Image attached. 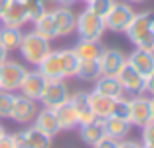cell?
I'll list each match as a JSON object with an SVG mask.
<instances>
[{
    "mask_svg": "<svg viewBox=\"0 0 154 148\" xmlns=\"http://www.w3.org/2000/svg\"><path fill=\"white\" fill-rule=\"evenodd\" d=\"M18 51L22 54V57H24L26 63L38 65V63L51 51V44H50V40L42 38L40 34H36V32L32 30V32H28V34H24Z\"/></svg>",
    "mask_w": 154,
    "mask_h": 148,
    "instance_id": "cell-1",
    "label": "cell"
},
{
    "mask_svg": "<svg viewBox=\"0 0 154 148\" xmlns=\"http://www.w3.org/2000/svg\"><path fill=\"white\" fill-rule=\"evenodd\" d=\"M75 32L79 34V38H83V40H95V42H99L107 30H105L103 18L97 16L95 12H91L89 8H85L83 12L77 14Z\"/></svg>",
    "mask_w": 154,
    "mask_h": 148,
    "instance_id": "cell-2",
    "label": "cell"
},
{
    "mask_svg": "<svg viewBox=\"0 0 154 148\" xmlns=\"http://www.w3.org/2000/svg\"><path fill=\"white\" fill-rule=\"evenodd\" d=\"M132 16H134V8L128 2H115L113 8L107 12V16L103 18L105 30H111L115 34H125L127 26L131 24Z\"/></svg>",
    "mask_w": 154,
    "mask_h": 148,
    "instance_id": "cell-3",
    "label": "cell"
},
{
    "mask_svg": "<svg viewBox=\"0 0 154 148\" xmlns=\"http://www.w3.org/2000/svg\"><path fill=\"white\" fill-rule=\"evenodd\" d=\"M28 69L24 67L22 63L12 61V59H6V61L0 63V89L2 91H18L22 85V79L26 75Z\"/></svg>",
    "mask_w": 154,
    "mask_h": 148,
    "instance_id": "cell-4",
    "label": "cell"
},
{
    "mask_svg": "<svg viewBox=\"0 0 154 148\" xmlns=\"http://www.w3.org/2000/svg\"><path fill=\"white\" fill-rule=\"evenodd\" d=\"M150 121H152V101H150V97L136 95V97L128 99V122H131V126L142 128Z\"/></svg>",
    "mask_w": 154,
    "mask_h": 148,
    "instance_id": "cell-5",
    "label": "cell"
},
{
    "mask_svg": "<svg viewBox=\"0 0 154 148\" xmlns=\"http://www.w3.org/2000/svg\"><path fill=\"white\" fill-rule=\"evenodd\" d=\"M69 97H71V93H69V87L65 83V79H54V81L45 83V89L42 93L40 103L48 109H55L59 105L67 103Z\"/></svg>",
    "mask_w": 154,
    "mask_h": 148,
    "instance_id": "cell-6",
    "label": "cell"
},
{
    "mask_svg": "<svg viewBox=\"0 0 154 148\" xmlns=\"http://www.w3.org/2000/svg\"><path fill=\"white\" fill-rule=\"evenodd\" d=\"M16 148H51V136L44 134L36 126H30L26 130L10 134Z\"/></svg>",
    "mask_w": 154,
    "mask_h": 148,
    "instance_id": "cell-7",
    "label": "cell"
},
{
    "mask_svg": "<svg viewBox=\"0 0 154 148\" xmlns=\"http://www.w3.org/2000/svg\"><path fill=\"white\" fill-rule=\"evenodd\" d=\"M117 79H119V83H121L125 95H132V97L144 95V77L136 71L128 61L125 63L122 69L117 73Z\"/></svg>",
    "mask_w": 154,
    "mask_h": 148,
    "instance_id": "cell-8",
    "label": "cell"
},
{
    "mask_svg": "<svg viewBox=\"0 0 154 148\" xmlns=\"http://www.w3.org/2000/svg\"><path fill=\"white\" fill-rule=\"evenodd\" d=\"M51 18H54V26H55V34L57 38L69 36L75 32L77 26V12L71 6H55L51 10Z\"/></svg>",
    "mask_w": 154,
    "mask_h": 148,
    "instance_id": "cell-9",
    "label": "cell"
},
{
    "mask_svg": "<svg viewBox=\"0 0 154 148\" xmlns=\"http://www.w3.org/2000/svg\"><path fill=\"white\" fill-rule=\"evenodd\" d=\"M150 30H154V10H144V12H134L125 34L132 44H136V40Z\"/></svg>",
    "mask_w": 154,
    "mask_h": 148,
    "instance_id": "cell-10",
    "label": "cell"
},
{
    "mask_svg": "<svg viewBox=\"0 0 154 148\" xmlns=\"http://www.w3.org/2000/svg\"><path fill=\"white\" fill-rule=\"evenodd\" d=\"M38 111H40L38 101L20 95V97H16V101H14V107H12V115H10V119H12L14 122H18V125H30V122H34Z\"/></svg>",
    "mask_w": 154,
    "mask_h": 148,
    "instance_id": "cell-11",
    "label": "cell"
},
{
    "mask_svg": "<svg viewBox=\"0 0 154 148\" xmlns=\"http://www.w3.org/2000/svg\"><path fill=\"white\" fill-rule=\"evenodd\" d=\"M97 61H99V65H101V73H103V75L117 77V73L121 71L122 65L127 63V55L117 48H103V51H101Z\"/></svg>",
    "mask_w": 154,
    "mask_h": 148,
    "instance_id": "cell-12",
    "label": "cell"
},
{
    "mask_svg": "<svg viewBox=\"0 0 154 148\" xmlns=\"http://www.w3.org/2000/svg\"><path fill=\"white\" fill-rule=\"evenodd\" d=\"M0 22L6 28H20V30H22V26H26V24L30 22L26 6H24L22 0H10L6 10H4V14L0 16Z\"/></svg>",
    "mask_w": 154,
    "mask_h": 148,
    "instance_id": "cell-13",
    "label": "cell"
},
{
    "mask_svg": "<svg viewBox=\"0 0 154 148\" xmlns=\"http://www.w3.org/2000/svg\"><path fill=\"white\" fill-rule=\"evenodd\" d=\"M45 83H48V79H45L38 69L36 71H26V75H24V79H22V85H20L18 91L28 99L40 101L42 93H44V89H45Z\"/></svg>",
    "mask_w": 154,
    "mask_h": 148,
    "instance_id": "cell-14",
    "label": "cell"
},
{
    "mask_svg": "<svg viewBox=\"0 0 154 148\" xmlns=\"http://www.w3.org/2000/svg\"><path fill=\"white\" fill-rule=\"evenodd\" d=\"M127 61L131 63L144 79L150 73H154V51H146V49L134 48L131 51V55H127Z\"/></svg>",
    "mask_w": 154,
    "mask_h": 148,
    "instance_id": "cell-15",
    "label": "cell"
},
{
    "mask_svg": "<svg viewBox=\"0 0 154 148\" xmlns=\"http://www.w3.org/2000/svg\"><path fill=\"white\" fill-rule=\"evenodd\" d=\"M101 126H103L105 136H109V138H113V140H122V138H127L128 132H131V128H132L128 121H125V119H119V117H115V115L103 119V121H101Z\"/></svg>",
    "mask_w": 154,
    "mask_h": 148,
    "instance_id": "cell-16",
    "label": "cell"
},
{
    "mask_svg": "<svg viewBox=\"0 0 154 148\" xmlns=\"http://www.w3.org/2000/svg\"><path fill=\"white\" fill-rule=\"evenodd\" d=\"M34 126H36L38 130H42L44 134L51 136V138H54L55 134H59V132H61L59 122H57V119H55L54 109H48V107H44V109H40V111H38L36 119H34Z\"/></svg>",
    "mask_w": 154,
    "mask_h": 148,
    "instance_id": "cell-17",
    "label": "cell"
},
{
    "mask_svg": "<svg viewBox=\"0 0 154 148\" xmlns=\"http://www.w3.org/2000/svg\"><path fill=\"white\" fill-rule=\"evenodd\" d=\"M69 103L73 105V109H75V115H77V121H79V125H87V122H93L95 121V115H93V111H91V105H89V93H85V91H79V93L71 95L69 97Z\"/></svg>",
    "mask_w": 154,
    "mask_h": 148,
    "instance_id": "cell-18",
    "label": "cell"
},
{
    "mask_svg": "<svg viewBox=\"0 0 154 148\" xmlns=\"http://www.w3.org/2000/svg\"><path fill=\"white\" fill-rule=\"evenodd\" d=\"M36 67H38V71H40L48 81L63 79V71H61V61H59V51H54V49H51L50 54L45 55V57L36 65Z\"/></svg>",
    "mask_w": 154,
    "mask_h": 148,
    "instance_id": "cell-19",
    "label": "cell"
},
{
    "mask_svg": "<svg viewBox=\"0 0 154 148\" xmlns=\"http://www.w3.org/2000/svg\"><path fill=\"white\" fill-rule=\"evenodd\" d=\"M93 91H97V93L105 95V97L113 99V101L125 97V91H122L119 79H117V77H111V75H101L99 79L95 81V87H93Z\"/></svg>",
    "mask_w": 154,
    "mask_h": 148,
    "instance_id": "cell-20",
    "label": "cell"
},
{
    "mask_svg": "<svg viewBox=\"0 0 154 148\" xmlns=\"http://www.w3.org/2000/svg\"><path fill=\"white\" fill-rule=\"evenodd\" d=\"M89 105H91V111L97 119H107L113 115V107H115V101L105 95L97 93V91H89Z\"/></svg>",
    "mask_w": 154,
    "mask_h": 148,
    "instance_id": "cell-21",
    "label": "cell"
},
{
    "mask_svg": "<svg viewBox=\"0 0 154 148\" xmlns=\"http://www.w3.org/2000/svg\"><path fill=\"white\" fill-rule=\"evenodd\" d=\"M73 51L77 54V57L81 59V61H91V59H99L103 48L95 40H83V38H79V42L73 45Z\"/></svg>",
    "mask_w": 154,
    "mask_h": 148,
    "instance_id": "cell-22",
    "label": "cell"
},
{
    "mask_svg": "<svg viewBox=\"0 0 154 148\" xmlns=\"http://www.w3.org/2000/svg\"><path fill=\"white\" fill-rule=\"evenodd\" d=\"M54 113H55V119H57L61 130H71V128H75V126H79L75 109H73V105L69 103V101L63 103V105H59V107H55Z\"/></svg>",
    "mask_w": 154,
    "mask_h": 148,
    "instance_id": "cell-23",
    "label": "cell"
},
{
    "mask_svg": "<svg viewBox=\"0 0 154 148\" xmlns=\"http://www.w3.org/2000/svg\"><path fill=\"white\" fill-rule=\"evenodd\" d=\"M101 121H103V119H95L93 122L79 125V136H81V140L85 144L95 146L99 140L105 138V132H103V126H101Z\"/></svg>",
    "mask_w": 154,
    "mask_h": 148,
    "instance_id": "cell-24",
    "label": "cell"
},
{
    "mask_svg": "<svg viewBox=\"0 0 154 148\" xmlns=\"http://www.w3.org/2000/svg\"><path fill=\"white\" fill-rule=\"evenodd\" d=\"M59 61H61V71H63V79H71V77H77V71H79V63L81 59L77 57V54L71 49H61L59 51Z\"/></svg>",
    "mask_w": 154,
    "mask_h": 148,
    "instance_id": "cell-25",
    "label": "cell"
},
{
    "mask_svg": "<svg viewBox=\"0 0 154 148\" xmlns=\"http://www.w3.org/2000/svg\"><path fill=\"white\" fill-rule=\"evenodd\" d=\"M24 32L20 28H6L0 26V45L6 49V51H16L22 44Z\"/></svg>",
    "mask_w": 154,
    "mask_h": 148,
    "instance_id": "cell-26",
    "label": "cell"
},
{
    "mask_svg": "<svg viewBox=\"0 0 154 148\" xmlns=\"http://www.w3.org/2000/svg\"><path fill=\"white\" fill-rule=\"evenodd\" d=\"M34 32L40 34L42 38H45V40H50V42L54 40V38H57L55 26H54V18H51V10H45L40 18L34 20Z\"/></svg>",
    "mask_w": 154,
    "mask_h": 148,
    "instance_id": "cell-27",
    "label": "cell"
},
{
    "mask_svg": "<svg viewBox=\"0 0 154 148\" xmlns=\"http://www.w3.org/2000/svg\"><path fill=\"white\" fill-rule=\"evenodd\" d=\"M103 75L101 73V65L97 59H91V61H81L79 63V71H77V77L83 81H97Z\"/></svg>",
    "mask_w": 154,
    "mask_h": 148,
    "instance_id": "cell-28",
    "label": "cell"
},
{
    "mask_svg": "<svg viewBox=\"0 0 154 148\" xmlns=\"http://www.w3.org/2000/svg\"><path fill=\"white\" fill-rule=\"evenodd\" d=\"M24 6H26V12H28V18L30 22H34L36 18H40L42 14L48 10V2L45 0H22Z\"/></svg>",
    "mask_w": 154,
    "mask_h": 148,
    "instance_id": "cell-29",
    "label": "cell"
},
{
    "mask_svg": "<svg viewBox=\"0 0 154 148\" xmlns=\"http://www.w3.org/2000/svg\"><path fill=\"white\" fill-rule=\"evenodd\" d=\"M14 101H16V95H14V93L0 89V119H10Z\"/></svg>",
    "mask_w": 154,
    "mask_h": 148,
    "instance_id": "cell-30",
    "label": "cell"
},
{
    "mask_svg": "<svg viewBox=\"0 0 154 148\" xmlns=\"http://www.w3.org/2000/svg\"><path fill=\"white\" fill-rule=\"evenodd\" d=\"M115 2H117V0H91L89 4H87V8H89L91 12H95L97 16L105 18V16H107V12L113 8Z\"/></svg>",
    "mask_w": 154,
    "mask_h": 148,
    "instance_id": "cell-31",
    "label": "cell"
},
{
    "mask_svg": "<svg viewBox=\"0 0 154 148\" xmlns=\"http://www.w3.org/2000/svg\"><path fill=\"white\" fill-rule=\"evenodd\" d=\"M113 115H115V117H119V119H125V121H128V99H127V97L117 99V101H115Z\"/></svg>",
    "mask_w": 154,
    "mask_h": 148,
    "instance_id": "cell-32",
    "label": "cell"
},
{
    "mask_svg": "<svg viewBox=\"0 0 154 148\" xmlns=\"http://www.w3.org/2000/svg\"><path fill=\"white\" fill-rule=\"evenodd\" d=\"M134 48L138 49H146V51H154V30L146 32L144 36H140L138 40H136Z\"/></svg>",
    "mask_w": 154,
    "mask_h": 148,
    "instance_id": "cell-33",
    "label": "cell"
},
{
    "mask_svg": "<svg viewBox=\"0 0 154 148\" xmlns=\"http://www.w3.org/2000/svg\"><path fill=\"white\" fill-rule=\"evenodd\" d=\"M144 146H154V121H150L148 125L142 126V140Z\"/></svg>",
    "mask_w": 154,
    "mask_h": 148,
    "instance_id": "cell-34",
    "label": "cell"
},
{
    "mask_svg": "<svg viewBox=\"0 0 154 148\" xmlns=\"http://www.w3.org/2000/svg\"><path fill=\"white\" fill-rule=\"evenodd\" d=\"M93 148H119V140H113V138H109V136H105V138L99 140Z\"/></svg>",
    "mask_w": 154,
    "mask_h": 148,
    "instance_id": "cell-35",
    "label": "cell"
},
{
    "mask_svg": "<svg viewBox=\"0 0 154 148\" xmlns=\"http://www.w3.org/2000/svg\"><path fill=\"white\" fill-rule=\"evenodd\" d=\"M119 148H144V144L138 142V140H128V138H122L119 140Z\"/></svg>",
    "mask_w": 154,
    "mask_h": 148,
    "instance_id": "cell-36",
    "label": "cell"
},
{
    "mask_svg": "<svg viewBox=\"0 0 154 148\" xmlns=\"http://www.w3.org/2000/svg\"><path fill=\"white\" fill-rule=\"evenodd\" d=\"M144 95L154 97V73H150V75L144 79Z\"/></svg>",
    "mask_w": 154,
    "mask_h": 148,
    "instance_id": "cell-37",
    "label": "cell"
},
{
    "mask_svg": "<svg viewBox=\"0 0 154 148\" xmlns=\"http://www.w3.org/2000/svg\"><path fill=\"white\" fill-rule=\"evenodd\" d=\"M0 148H16L14 142H12V138H10V134H4L0 138Z\"/></svg>",
    "mask_w": 154,
    "mask_h": 148,
    "instance_id": "cell-38",
    "label": "cell"
},
{
    "mask_svg": "<svg viewBox=\"0 0 154 148\" xmlns=\"http://www.w3.org/2000/svg\"><path fill=\"white\" fill-rule=\"evenodd\" d=\"M75 2H79V0H55L57 6H71V4H75Z\"/></svg>",
    "mask_w": 154,
    "mask_h": 148,
    "instance_id": "cell-39",
    "label": "cell"
},
{
    "mask_svg": "<svg viewBox=\"0 0 154 148\" xmlns=\"http://www.w3.org/2000/svg\"><path fill=\"white\" fill-rule=\"evenodd\" d=\"M6 59H8V51H6V49L2 48V45H0V63L6 61Z\"/></svg>",
    "mask_w": 154,
    "mask_h": 148,
    "instance_id": "cell-40",
    "label": "cell"
},
{
    "mask_svg": "<svg viewBox=\"0 0 154 148\" xmlns=\"http://www.w3.org/2000/svg\"><path fill=\"white\" fill-rule=\"evenodd\" d=\"M8 2H10V0H0V16L4 14V10H6V6H8Z\"/></svg>",
    "mask_w": 154,
    "mask_h": 148,
    "instance_id": "cell-41",
    "label": "cell"
},
{
    "mask_svg": "<svg viewBox=\"0 0 154 148\" xmlns=\"http://www.w3.org/2000/svg\"><path fill=\"white\" fill-rule=\"evenodd\" d=\"M128 4H142V2H146V0H127Z\"/></svg>",
    "mask_w": 154,
    "mask_h": 148,
    "instance_id": "cell-42",
    "label": "cell"
},
{
    "mask_svg": "<svg viewBox=\"0 0 154 148\" xmlns=\"http://www.w3.org/2000/svg\"><path fill=\"white\" fill-rule=\"evenodd\" d=\"M4 134H6V130H4V126L0 125V138H2V136H4Z\"/></svg>",
    "mask_w": 154,
    "mask_h": 148,
    "instance_id": "cell-43",
    "label": "cell"
},
{
    "mask_svg": "<svg viewBox=\"0 0 154 148\" xmlns=\"http://www.w3.org/2000/svg\"><path fill=\"white\" fill-rule=\"evenodd\" d=\"M150 101H152V121H154V97H150Z\"/></svg>",
    "mask_w": 154,
    "mask_h": 148,
    "instance_id": "cell-44",
    "label": "cell"
},
{
    "mask_svg": "<svg viewBox=\"0 0 154 148\" xmlns=\"http://www.w3.org/2000/svg\"><path fill=\"white\" fill-rule=\"evenodd\" d=\"M81 2H85V4H89V2H91V0H81Z\"/></svg>",
    "mask_w": 154,
    "mask_h": 148,
    "instance_id": "cell-45",
    "label": "cell"
},
{
    "mask_svg": "<svg viewBox=\"0 0 154 148\" xmlns=\"http://www.w3.org/2000/svg\"><path fill=\"white\" fill-rule=\"evenodd\" d=\"M144 148H154V146H144Z\"/></svg>",
    "mask_w": 154,
    "mask_h": 148,
    "instance_id": "cell-46",
    "label": "cell"
}]
</instances>
